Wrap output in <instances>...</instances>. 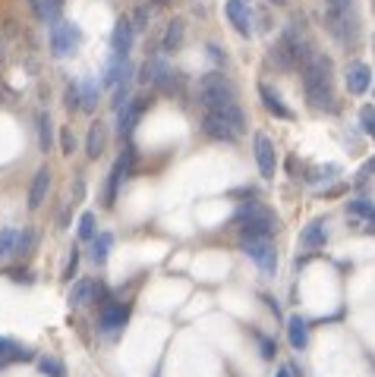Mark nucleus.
<instances>
[{
  "mask_svg": "<svg viewBox=\"0 0 375 377\" xmlns=\"http://www.w3.org/2000/svg\"><path fill=\"white\" fill-rule=\"evenodd\" d=\"M303 95L312 111L334 107V67L325 54H309V60L303 63Z\"/></svg>",
  "mask_w": 375,
  "mask_h": 377,
  "instance_id": "f257e3e1",
  "label": "nucleus"
},
{
  "mask_svg": "<svg viewBox=\"0 0 375 377\" xmlns=\"http://www.w3.org/2000/svg\"><path fill=\"white\" fill-rule=\"evenodd\" d=\"M233 223H237L243 239H271V233L278 229L275 211H268V207L259 205V201L243 205L240 211H237V217H233Z\"/></svg>",
  "mask_w": 375,
  "mask_h": 377,
  "instance_id": "f03ea898",
  "label": "nucleus"
},
{
  "mask_svg": "<svg viewBox=\"0 0 375 377\" xmlns=\"http://www.w3.org/2000/svg\"><path fill=\"white\" fill-rule=\"evenodd\" d=\"M195 98L205 111H224L231 104H237V91H233L231 79H227L221 69H211L199 79V89H195Z\"/></svg>",
  "mask_w": 375,
  "mask_h": 377,
  "instance_id": "7ed1b4c3",
  "label": "nucleus"
},
{
  "mask_svg": "<svg viewBox=\"0 0 375 377\" xmlns=\"http://www.w3.org/2000/svg\"><path fill=\"white\" fill-rule=\"evenodd\" d=\"M271 60H275L281 69H287V73L309 60V51L303 47V41H300V35H297L293 25L278 38V45H275V51H271Z\"/></svg>",
  "mask_w": 375,
  "mask_h": 377,
  "instance_id": "20e7f679",
  "label": "nucleus"
},
{
  "mask_svg": "<svg viewBox=\"0 0 375 377\" xmlns=\"http://www.w3.org/2000/svg\"><path fill=\"white\" fill-rule=\"evenodd\" d=\"M129 321V305L127 302H117V299H105L101 302V311H98V330L105 336H117V333L127 327Z\"/></svg>",
  "mask_w": 375,
  "mask_h": 377,
  "instance_id": "39448f33",
  "label": "nucleus"
},
{
  "mask_svg": "<svg viewBox=\"0 0 375 377\" xmlns=\"http://www.w3.org/2000/svg\"><path fill=\"white\" fill-rule=\"evenodd\" d=\"M133 167H136V148H133V145H127V148H123V155L117 157V163L111 167V173H107L105 207H114V201H117V192H120V183H123V179H129Z\"/></svg>",
  "mask_w": 375,
  "mask_h": 377,
  "instance_id": "423d86ee",
  "label": "nucleus"
},
{
  "mask_svg": "<svg viewBox=\"0 0 375 377\" xmlns=\"http://www.w3.org/2000/svg\"><path fill=\"white\" fill-rule=\"evenodd\" d=\"M243 251L255 261V267L262 274H275L278 271V251H275V242L271 239H243Z\"/></svg>",
  "mask_w": 375,
  "mask_h": 377,
  "instance_id": "0eeeda50",
  "label": "nucleus"
},
{
  "mask_svg": "<svg viewBox=\"0 0 375 377\" xmlns=\"http://www.w3.org/2000/svg\"><path fill=\"white\" fill-rule=\"evenodd\" d=\"M149 107H151V95H139V98H133L123 111H117V135H120V139H129Z\"/></svg>",
  "mask_w": 375,
  "mask_h": 377,
  "instance_id": "6e6552de",
  "label": "nucleus"
},
{
  "mask_svg": "<svg viewBox=\"0 0 375 377\" xmlns=\"http://www.w3.org/2000/svg\"><path fill=\"white\" fill-rule=\"evenodd\" d=\"M202 133L208 135V139H215V141H237V139H240L237 126H233L231 119H227L224 113H218V111H205Z\"/></svg>",
  "mask_w": 375,
  "mask_h": 377,
  "instance_id": "1a4fd4ad",
  "label": "nucleus"
},
{
  "mask_svg": "<svg viewBox=\"0 0 375 377\" xmlns=\"http://www.w3.org/2000/svg\"><path fill=\"white\" fill-rule=\"evenodd\" d=\"M253 148H255V163H259V173H262L265 179H271L275 173H278V151H275V141H271L265 133H255Z\"/></svg>",
  "mask_w": 375,
  "mask_h": 377,
  "instance_id": "9d476101",
  "label": "nucleus"
},
{
  "mask_svg": "<svg viewBox=\"0 0 375 377\" xmlns=\"http://www.w3.org/2000/svg\"><path fill=\"white\" fill-rule=\"evenodd\" d=\"M347 217L360 233L375 236V205L369 198H350L347 201Z\"/></svg>",
  "mask_w": 375,
  "mask_h": 377,
  "instance_id": "9b49d317",
  "label": "nucleus"
},
{
  "mask_svg": "<svg viewBox=\"0 0 375 377\" xmlns=\"http://www.w3.org/2000/svg\"><path fill=\"white\" fill-rule=\"evenodd\" d=\"M79 45V29L69 23H54L51 25V51L54 57H69Z\"/></svg>",
  "mask_w": 375,
  "mask_h": 377,
  "instance_id": "f8f14e48",
  "label": "nucleus"
},
{
  "mask_svg": "<svg viewBox=\"0 0 375 377\" xmlns=\"http://www.w3.org/2000/svg\"><path fill=\"white\" fill-rule=\"evenodd\" d=\"M105 286L98 280H92V277H85V280L73 283V289H69V305L73 308H83V305H98L105 302Z\"/></svg>",
  "mask_w": 375,
  "mask_h": 377,
  "instance_id": "ddd939ff",
  "label": "nucleus"
},
{
  "mask_svg": "<svg viewBox=\"0 0 375 377\" xmlns=\"http://www.w3.org/2000/svg\"><path fill=\"white\" fill-rule=\"evenodd\" d=\"M139 82L142 85H155V89H161V91H167V82H171V76H173V69L167 67L161 57H149L142 63V69H139Z\"/></svg>",
  "mask_w": 375,
  "mask_h": 377,
  "instance_id": "4468645a",
  "label": "nucleus"
},
{
  "mask_svg": "<svg viewBox=\"0 0 375 377\" xmlns=\"http://www.w3.org/2000/svg\"><path fill=\"white\" fill-rule=\"evenodd\" d=\"M224 13L231 19V25L237 29V35H243V38L253 35V13H249L246 0H224Z\"/></svg>",
  "mask_w": 375,
  "mask_h": 377,
  "instance_id": "2eb2a0df",
  "label": "nucleus"
},
{
  "mask_svg": "<svg viewBox=\"0 0 375 377\" xmlns=\"http://www.w3.org/2000/svg\"><path fill=\"white\" fill-rule=\"evenodd\" d=\"M344 79H347V91L350 95H366L369 85H372V69L363 60H353V63H347Z\"/></svg>",
  "mask_w": 375,
  "mask_h": 377,
  "instance_id": "dca6fc26",
  "label": "nucleus"
},
{
  "mask_svg": "<svg viewBox=\"0 0 375 377\" xmlns=\"http://www.w3.org/2000/svg\"><path fill=\"white\" fill-rule=\"evenodd\" d=\"M133 38H136L133 19H129V16H120V19H117V25H114V35H111V47H114V54H117V57H129Z\"/></svg>",
  "mask_w": 375,
  "mask_h": 377,
  "instance_id": "f3484780",
  "label": "nucleus"
},
{
  "mask_svg": "<svg viewBox=\"0 0 375 377\" xmlns=\"http://www.w3.org/2000/svg\"><path fill=\"white\" fill-rule=\"evenodd\" d=\"M328 223L322 220V217H315V220H309L306 227H303V233H300V249H306V251H319V249H325V242H328Z\"/></svg>",
  "mask_w": 375,
  "mask_h": 377,
  "instance_id": "a211bd4d",
  "label": "nucleus"
},
{
  "mask_svg": "<svg viewBox=\"0 0 375 377\" xmlns=\"http://www.w3.org/2000/svg\"><path fill=\"white\" fill-rule=\"evenodd\" d=\"M259 98H262V107L271 113L275 119H293V111L284 104V98L278 95V91L271 89V85H265V82H259Z\"/></svg>",
  "mask_w": 375,
  "mask_h": 377,
  "instance_id": "6ab92c4d",
  "label": "nucleus"
},
{
  "mask_svg": "<svg viewBox=\"0 0 375 377\" xmlns=\"http://www.w3.org/2000/svg\"><path fill=\"white\" fill-rule=\"evenodd\" d=\"M35 352L29 346H19L16 340L10 336H0V368H7V365H16V362H32Z\"/></svg>",
  "mask_w": 375,
  "mask_h": 377,
  "instance_id": "aec40b11",
  "label": "nucleus"
},
{
  "mask_svg": "<svg viewBox=\"0 0 375 377\" xmlns=\"http://www.w3.org/2000/svg\"><path fill=\"white\" fill-rule=\"evenodd\" d=\"M47 189H51V167H38L35 179H32V185H29V207L32 211H38V207L45 205Z\"/></svg>",
  "mask_w": 375,
  "mask_h": 377,
  "instance_id": "412c9836",
  "label": "nucleus"
},
{
  "mask_svg": "<svg viewBox=\"0 0 375 377\" xmlns=\"http://www.w3.org/2000/svg\"><path fill=\"white\" fill-rule=\"evenodd\" d=\"M105 148H107V126L101 119H95L89 126V135H85V155H89V161H98L105 155Z\"/></svg>",
  "mask_w": 375,
  "mask_h": 377,
  "instance_id": "4be33fe9",
  "label": "nucleus"
},
{
  "mask_svg": "<svg viewBox=\"0 0 375 377\" xmlns=\"http://www.w3.org/2000/svg\"><path fill=\"white\" fill-rule=\"evenodd\" d=\"M287 340H290V346L297 349V352H303V349L309 346V321L300 318V315L287 318Z\"/></svg>",
  "mask_w": 375,
  "mask_h": 377,
  "instance_id": "5701e85b",
  "label": "nucleus"
},
{
  "mask_svg": "<svg viewBox=\"0 0 375 377\" xmlns=\"http://www.w3.org/2000/svg\"><path fill=\"white\" fill-rule=\"evenodd\" d=\"M183 38H186V23H183V19H171L164 29V38H161V51L177 54L183 47Z\"/></svg>",
  "mask_w": 375,
  "mask_h": 377,
  "instance_id": "b1692460",
  "label": "nucleus"
},
{
  "mask_svg": "<svg viewBox=\"0 0 375 377\" xmlns=\"http://www.w3.org/2000/svg\"><path fill=\"white\" fill-rule=\"evenodd\" d=\"M35 123H38V145H41V151H51V145H54V123H51V113L47 111H38V117H35Z\"/></svg>",
  "mask_w": 375,
  "mask_h": 377,
  "instance_id": "393cba45",
  "label": "nucleus"
},
{
  "mask_svg": "<svg viewBox=\"0 0 375 377\" xmlns=\"http://www.w3.org/2000/svg\"><path fill=\"white\" fill-rule=\"evenodd\" d=\"M111 245H114V236L111 233H98L95 239H92V261H95L98 267L107 264V255H111Z\"/></svg>",
  "mask_w": 375,
  "mask_h": 377,
  "instance_id": "a878e982",
  "label": "nucleus"
},
{
  "mask_svg": "<svg viewBox=\"0 0 375 377\" xmlns=\"http://www.w3.org/2000/svg\"><path fill=\"white\" fill-rule=\"evenodd\" d=\"M16 242H19V229L16 227L0 229V261L10 258V255H16Z\"/></svg>",
  "mask_w": 375,
  "mask_h": 377,
  "instance_id": "bb28decb",
  "label": "nucleus"
},
{
  "mask_svg": "<svg viewBox=\"0 0 375 377\" xmlns=\"http://www.w3.org/2000/svg\"><path fill=\"white\" fill-rule=\"evenodd\" d=\"M38 371L45 377H67V368H63L61 358H54V355H41L38 358Z\"/></svg>",
  "mask_w": 375,
  "mask_h": 377,
  "instance_id": "cd10ccee",
  "label": "nucleus"
},
{
  "mask_svg": "<svg viewBox=\"0 0 375 377\" xmlns=\"http://www.w3.org/2000/svg\"><path fill=\"white\" fill-rule=\"evenodd\" d=\"M98 107V79H85L83 82V111L92 113Z\"/></svg>",
  "mask_w": 375,
  "mask_h": 377,
  "instance_id": "c85d7f7f",
  "label": "nucleus"
},
{
  "mask_svg": "<svg viewBox=\"0 0 375 377\" xmlns=\"http://www.w3.org/2000/svg\"><path fill=\"white\" fill-rule=\"evenodd\" d=\"M253 336H255V343H259V349H262V358H265V362H271V358L278 355V343L271 340L268 333H262V330H253Z\"/></svg>",
  "mask_w": 375,
  "mask_h": 377,
  "instance_id": "c756f323",
  "label": "nucleus"
},
{
  "mask_svg": "<svg viewBox=\"0 0 375 377\" xmlns=\"http://www.w3.org/2000/svg\"><path fill=\"white\" fill-rule=\"evenodd\" d=\"M61 10H63V0H41V19L45 23H61Z\"/></svg>",
  "mask_w": 375,
  "mask_h": 377,
  "instance_id": "7c9ffc66",
  "label": "nucleus"
},
{
  "mask_svg": "<svg viewBox=\"0 0 375 377\" xmlns=\"http://www.w3.org/2000/svg\"><path fill=\"white\" fill-rule=\"evenodd\" d=\"M63 104H67V111H83V85L69 82L67 95H63Z\"/></svg>",
  "mask_w": 375,
  "mask_h": 377,
  "instance_id": "2f4dec72",
  "label": "nucleus"
},
{
  "mask_svg": "<svg viewBox=\"0 0 375 377\" xmlns=\"http://www.w3.org/2000/svg\"><path fill=\"white\" fill-rule=\"evenodd\" d=\"M129 19H133V29H136V32L149 29V19H151V7H149V3H142V7H136V10H133V16H129Z\"/></svg>",
  "mask_w": 375,
  "mask_h": 377,
  "instance_id": "473e14b6",
  "label": "nucleus"
},
{
  "mask_svg": "<svg viewBox=\"0 0 375 377\" xmlns=\"http://www.w3.org/2000/svg\"><path fill=\"white\" fill-rule=\"evenodd\" d=\"M79 239H95V214L92 211H85L83 217H79Z\"/></svg>",
  "mask_w": 375,
  "mask_h": 377,
  "instance_id": "72a5a7b5",
  "label": "nucleus"
},
{
  "mask_svg": "<svg viewBox=\"0 0 375 377\" xmlns=\"http://www.w3.org/2000/svg\"><path fill=\"white\" fill-rule=\"evenodd\" d=\"M32 245H35V229H23V233H19V242H16V255L25 258L32 251Z\"/></svg>",
  "mask_w": 375,
  "mask_h": 377,
  "instance_id": "f704fd0d",
  "label": "nucleus"
},
{
  "mask_svg": "<svg viewBox=\"0 0 375 377\" xmlns=\"http://www.w3.org/2000/svg\"><path fill=\"white\" fill-rule=\"evenodd\" d=\"M360 126H363V133H366L369 139H375V107H363L360 111Z\"/></svg>",
  "mask_w": 375,
  "mask_h": 377,
  "instance_id": "c9c22d12",
  "label": "nucleus"
},
{
  "mask_svg": "<svg viewBox=\"0 0 375 377\" xmlns=\"http://www.w3.org/2000/svg\"><path fill=\"white\" fill-rule=\"evenodd\" d=\"M76 271H79V249L73 245V249H69V258H67V267H63L61 277H63V280H73Z\"/></svg>",
  "mask_w": 375,
  "mask_h": 377,
  "instance_id": "e433bc0d",
  "label": "nucleus"
},
{
  "mask_svg": "<svg viewBox=\"0 0 375 377\" xmlns=\"http://www.w3.org/2000/svg\"><path fill=\"white\" fill-rule=\"evenodd\" d=\"M61 151H63V155H73V151H76L73 126H63V129H61Z\"/></svg>",
  "mask_w": 375,
  "mask_h": 377,
  "instance_id": "4c0bfd02",
  "label": "nucleus"
},
{
  "mask_svg": "<svg viewBox=\"0 0 375 377\" xmlns=\"http://www.w3.org/2000/svg\"><path fill=\"white\" fill-rule=\"evenodd\" d=\"M372 173H375V157H369V161L366 163H363V167H360V170H356V183H366V179L369 176H372Z\"/></svg>",
  "mask_w": 375,
  "mask_h": 377,
  "instance_id": "58836bf2",
  "label": "nucleus"
},
{
  "mask_svg": "<svg viewBox=\"0 0 375 377\" xmlns=\"http://www.w3.org/2000/svg\"><path fill=\"white\" fill-rule=\"evenodd\" d=\"M3 277H10V280H16V283H29V271H23V267H7L3 271Z\"/></svg>",
  "mask_w": 375,
  "mask_h": 377,
  "instance_id": "ea45409f",
  "label": "nucleus"
},
{
  "mask_svg": "<svg viewBox=\"0 0 375 377\" xmlns=\"http://www.w3.org/2000/svg\"><path fill=\"white\" fill-rule=\"evenodd\" d=\"M350 3H353V0H325V7H334V10H344V13H350Z\"/></svg>",
  "mask_w": 375,
  "mask_h": 377,
  "instance_id": "a19ab883",
  "label": "nucleus"
},
{
  "mask_svg": "<svg viewBox=\"0 0 375 377\" xmlns=\"http://www.w3.org/2000/svg\"><path fill=\"white\" fill-rule=\"evenodd\" d=\"M262 302L268 305L271 311H275V318H281V308H278V302H275V299H271V296H262Z\"/></svg>",
  "mask_w": 375,
  "mask_h": 377,
  "instance_id": "79ce46f5",
  "label": "nucleus"
},
{
  "mask_svg": "<svg viewBox=\"0 0 375 377\" xmlns=\"http://www.w3.org/2000/svg\"><path fill=\"white\" fill-rule=\"evenodd\" d=\"M290 374H293V368H290V365H284V368L278 371V377H290Z\"/></svg>",
  "mask_w": 375,
  "mask_h": 377,
  "instance_id": "37998d69",
  "label": "nucleus"
},
{
  "mask_svg": "<svg viewBox=\"0 0 375 377\" xmlns=\"http://www.w3.org/2000/svg\"><path fill=\"white\" fill-rule=\"evenodd\" d=\"M268 3H275V7H284L287 0H268Z\"/></svg>",
  "mask_w": 375,
  "mask_h": 377,
  "instance_id": "c03bdc74",
  "label": "nucleus"
},
{
  "mask_svg": "<svg viewBox=\"0 0 375 377\" xmlns=\"http://www.w3.org/2000/svg\"><path fill=\"white\" fill-rule=\"evenodd\" d=\"M155 3H158V7H164V3H171V0H155Z\"/></svg>",
  "mask_w": 375,
  "mask_h": 377,
  "instance_id": "a18cd8bd",
  "label": "nucleus"
},
{
  "mask_svg": "<svg viewBox=\"0 0 375 377\" xmlns=\"http://www.w3.org/2000/svg\"><path fill=\"white\" fill-rule=\"evenodd\" d=\"M372 10H375V0H372Z\"/></svg>",
  "mask_w": 375,
  "mask_h": 377,
  "instance_id": "49530a36",
  "label": "nucleus"
}]
</instances>
